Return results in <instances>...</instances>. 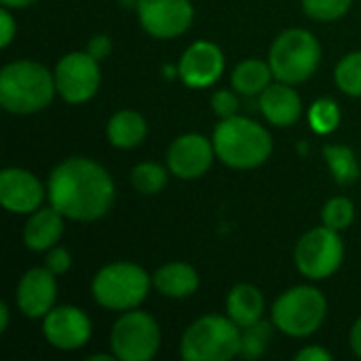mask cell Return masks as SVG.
Segmentation results:
<instances>
[{"mask_svg":"<svg viewBox=\"0 0 361 361\" xmlns=\"http://www.w3.org/2000/svg\"><path fill=\"white\" fill-rule=\"evenodd\" d=\"M152 286V277L133 262H112L99 269L91 281L95 302L110 311L137 309Z\"/></svg>","mask_w":361,"mask_h":361,"instance_id":"8992f818","label":"cell"},{"mask_svg":"<svg viewBox=\"0 0 361 361\" xmlns=\"http://www.w3.org/2000/svg\"><path fill=\"white\" fill-rule=\"evenodd\" d=\"M44 186L40 180L21 167H6L0 173V203L11 214H32L44 201Z\"/></svg>","mask_w":361,"mask_h":361,"instance_id":"9a60e30c","label":"cell"},{"mask_svg":"<svg viewBox=\"0 0 361 361\" xmlns=\"http://www.w3.org/2000/svg\"><path fill=\"white\" fill-rule=\"evenodd\" d=\"M55 87L57 95L68 104L89 102L102 82L99 61L87 51H72L63 55L55 66Z\"/></svg>","mask_w":361,"mask_h":361,"instance_id":"30bf717a","label":"cell"},{"mask_svg":"<svg viewBox=\"0 0 361 361\" xmlns=\"http://www.w3.org/2000/svg\"><path fill=\"white\" fill-rule=\"evenodd\" d=\"M87 53L93 55L97 61H104V59L112 53V40H110V36H106V34H95V36L89 40V44H87Z\"/></svg>","mask_w":361,"mask_h":361,"instance_id":"1f68e13d","label":"cell"},{"mask_svg":"<svg viewBox=\"0 0 361 361\" xmlns=\"http://www.w3.org/2000/svg\"><path fill=\"white\" fill-rule=\"evenodd\" d=\"M322 220L326 226L334 231H345L353 224L355 220V205L349 197H332L324 209H322Z\"/></svg>","mask_w":361,"mask_h":361,"instance_id":"83f0119b","label":"cell"},{"mask_svg":"<svg viewBox=\"0 0 361 361\" xmlns=\"http://www.w3.org/2000/svg\"><path fill=\"white\" fill-rule=\"evenodd\" d=\"M161 347V330L152 315L131 309L112 326L110 349L121 361H150Z\"/></svg>","mask_w":361,"mask_h":361,"instance_id":"9c48e42d","label":"cell"},{"mask_svg":"<svg viewBox=\"0 0 361 361\" xmlns=\"http://www.w3.org/2000/svg\"><path fill=\"white\" fill-rule=\"evenodd\" d=\"M8 322H11V311L8 305H0V334H4L8 330Z\"/></svg>","mask_w":361,"mask_h":361,"instance_id":"d590c367","label":"cell"},{"mask_svg":"<svg viewBox=\"0 0 361 361\" xmlns=\"http://www.w3.org/2000/svg\"><path fill=\"white\" fill-rule=\"evenodd\" d=\"M167 169L169 167H163V165L152 163V161L140 163L131 169V186L144 197L159 195L167 184V178H169Z\"/></svg>","mask_w":361,"mask_h":361,"instance_id":"cb8c5ba5","label":"cell"},{"mask_svg":"<svg viewBox=\"0 0 361 361\" xmlns=\"http://www.w3.org/2000/svg\"><path fill=\"white\" fill-rule=\"evenodd\" d=\"M241 351V328L222 315H203L192 322L180 341L186 361H231Z\"/></svg>","mask_w":361,"mask_h":361,"instance_id":"277c9868","label":"cell"},{"mask_svg":"<svg viewBox=\"0 0 361 361\" xmlns=\"http://www.w3.org/2000/svg\"><path fill=\"white\" fill-rule=\"evenodd\" d=\"M349 345H351V351L361 357V317L353 324L351 328V334H349Z\"/></svg>","mask_w":361,"mask_h":361,"instance_id":"e575fe53","label":"cell"},{"mask_svg":"<svg viewBox=\"0 0 361 361\" xmlns=\"http://www.w3.org/2000/svg\"><path fill=\"white\" fill-rule=\"evenodd\" d=\"M0 27H2V40H0V47H2V49H6V47L13 42L15 34H17V23H15L13 15H11V8H8V6H2V11H0Z\"/></svg>","mask_w":361,"mask_h":361,"instance_id":"d6a6232c","label":"cell"},{"mask_svg":"<svg viewBox=\"0 0 361 361\" xmlns=\"http://www.w3.org/2000/svg\"><path fill=\"white\" fill-rule=\"evenodd\" d=\"M309 125L315 133L319 135H330L338 129L341 125V108L334 99L330 97H322L317 102L311 104L309 112H307Z\"/></svg>","mask_w":361,"mask_h":361,"instance_id":"d4e9b609","label":"cell"},{"mask_svg":"<svg viewBox=\"0 0 361 361\" xmlns=\"http://www.w3.org/2000/svg\"><path fill=\"white\" fill-rule=\"evenodd\" d=\"M135 11L142 27L154 38L182 36L195 19L190 0H140Z\"/></svg>","mask_w":361,"mask_h":361,"instance_id":"8fae6325","label":"cell"},{"mask_svg":"<svg viewBox=\"0 0 361 361\" xmlns=\"http://www.w3.org/2000/svg\"><path fill=\"white\" fill-rule=\"evenodd\" d=\"M42 334L53 349L76 351L91 338V322L78 307H53L42 317Z\"/></svg>","mask_w":361,"mask_h":361,"instance_id":"7c38bea8","label":"cell"},{"mask_svg":"<svg viewBox=\"0 0 361 361\" xmlns=\"http://www.w3.org/2000/svg\"><path fill=\"white\" fill-rule=\"evenodd\" d=\"M216 157L233 169H256L273 152V137L269 129L247 116L220 118L214 129Z\"/></svg>","mask_w":361,"mask_h":361,"instance_id":"7a4b0ae2","label":"cell"},{"mask_svg":"<svg viewBox=\"0 0 361 361\" xmlns=\"http://www.w3.org/2000/svg\"><path fill=\"white\" fill-rule=\"evenodd\" d=\"M324 159L330 167V173L336 184L351 186L360 180L361 169L355 152L343 144H328L324 146Z\"/></svg>","mask_w":361,"mask_h":361,"instance_id":"603a6c76","label":"cell"},{"mask_svg":"<svg viewBox=\"0 0 361 361\" xmlns=\"http://www.w3.org/2000/svg\"><path fill=\"white\" fill-rule=\"evenodd\" d=\"M47 197L68 220L93 222L110 212L116 190L106 167L87 157H70L53 167Z\"/></svg>","mask_w":361,"mask_h":361,"instance_id":"6da1fadb","label":"cell"},{"mask_svg":"<svg viewBox=\"0 0 361 361\" xmlns=\"http://www.w3.org/2000/svg\"><path fill=\"white\" fill-rule=\"evenodd\" d=\"M116 360V355L112 353V355H91L89 357V361H112Z\"/></svg>","mask_w":361,"mask_h":361,"instance_id":"74e56055","label":"cell"},{"mask_svg":"<svg viewBox=\"0 0 361 361\" xmlns=\"http://www.w3.org/2000/svg\"><path fill=\"white\" fill-rule=\"evenodd\" d=\"M0 2H2V6H8V8H27L36 0H0Z\"/></svg>","mask_w":361,"mask_h":361,"instance_id":"8d00e7d4","label":"cell"},{"mask_svg":"<svg viewBox=\"0 0 361 361\" xmlns=\"http://www.w3.org/2000/svg\"><path fill=\"white\" fill-rule=\"evenodd\" d=\"M296 361H332V353L319 345H311L296 353Z\"/></svg>","mask_w":361,"mask_h":361,"instance_id":"836d02e7","label":"cell"},{"mask_svg":"<svg viewBox=\"0 0 361 361\" xmlns=\"http://www.w3.org/2000/svg\"><path fill=\"white\" fill-rule=\"evenodd\" d=\"M271 328H273V326H271L269 322H262V319H260L258 324H254V326L243 328V332H241V351H239V355L245 357V360H258V357H262L264 351H267V347H269L271 334H273Z\"/></svg>","mask_w":361,"mask_h":361,"instance_id":"4316f807","label":"cell"},{"mask_svg":"<svg viewBox=\"0 0 361 361\" xmlns=\"http://www.w3.org/2000/svg\"><path fill=\"white\" fill-rule=\"evenodd\" d=\"M271 78H275V74L271 70V63L252 57V59L241 61L233 70L231 85L241 95H260L271 85Z\"/></svg>","mask_w":361,"mask_h":361,"instance_id":"7402d4cb","label":"cell"},{"mask_svg":"<svg viewBox=\"0 0 361 361\" xmlns=\"http://www.w3.org/2000/svg\"><path fill=\"white\" fill-rule=\"evenodd\" d=\"M44 267L53 273V275H63L68 273V269L72 267V256L66 247H51L44 256Z\"/></svg>","mask_w":361,"mask_h":361,"instance_id":"4dcf8cb0","label":"cell"},{"mask_svg":"<svg viewBox=\"0 0 361 361\" xmlns=\"http://www.w3.org/2000/svg\"><path fill=\"white\" fill-rule=\"evenodd\" d=\"M345 260V243L338 231L330 226H315L307 231L294 250V262L300 275L311 281L332 277Z\"/></svg>","mask_w":361,"mask_h":361,"instance_id":"ba28073f","label":"cell"},{"mask_svg":"<svg viewBox=\"0 0 361 361\" xmlns=\"http://www.w3.org/2000/svg\"><path fill=\"white\" fill-rule=\"evenodd\" d=\"M212 110L220 118H231L239 110V97L231 89H220L212 95Z\"/></svg>","mask_w":361,"mask_h":361,"instance_id":"f546056e","label":"cell"},{"mask_svg":"<svg viewBox=\"0 0 361 361\" xmlns=\"http://www.w3.org/2000/svg\"><path fill=\"white\" fill-rule=\"evenodd\" d=\"M55 76L38 61L17 59L0 72V104L11 114H34L55 97Z\"/></svg>","mask_w":361,"mask_h":361,"instance_id":"3957f363","label":"cell"},{"mask_svg":"<svg viewBox=\"0 0 361 361\" xmlns=\"http://www.w3.org/2000/svg\"><path fill=\"white\" fill-rule=\"evenodd\" d=\"M63 220L66 216L53 205L32 212L23 226L25 247L30 252H49L51 247H55V243L63 235Z\"/></svg>","mask_w":361,"mask_h":361,"instance_id":"ac0fdd59","label":"cell"},{"mask_svg":"<svg viewBox=\"0 0 361 361\" xmlns=\"http://www.w3.org/2000/svg\"><path fill=\"white\" fill-rule=\"evenodd\" d=\"M336 87L351 97H361V51L347 53L334 70Z\"/></svg>","mask_w":361,"mask_h":361,"instance_id":"484cf974","label":"cell"},{"mask_svg":"<svg viewBox=\"0 0 361 361\" xmlns=\"http://www.w3.org/2000/svg\"><path fill=\"white\" fill-rule=\"evenodd\" d=\"M288 82H271L260 93V112L275 127H292L302 116V99Z\"/></svg>","mask_w":361,"mask_h":361,"instance_id":"e0dca14e","label":"cell"},{"mask_svg":"<svg viewBox=\"0 0 361 361\" xmlns=\"http://www.w3.org/2000/svg\"><path fill=\"white\" fill-rule=\"evenodd\" d=\"M55 277L47 267H34L23 273V277L17 283L15 300L17 309L30 317V319H40L44 317L57 300V283Z\"/></svg>","mask_w":361,"mask_h":361,"instance_id":"2e32d148","label":"cell"},{"mask_svg":"<svg viewBox=\"0 0 361 361\" xmlns=\"http://www.w3.org/2000/svg\"><path fill=\"white\" fill-rule=\"evenodd\" d=\"M269 63L279 82L300 85L317 72L322 63V44L313 32L290 27L273 40Z\"/></svg>","mask_w":361,"mask_h":361,"instance_id":"5b68a950","label":"cell"},{"mask_svg":"<svg viewBox=\"0 0 361 361\" xmlns=\"http://www.w3.org/2000/svg\"><path fill=\"white\" fill-rule=\"evenodd\" d=\"M273 326L292 336L307 338L315 334L328 315L326 296L313 286H296L286 290L273 305Z\"/></svg>","mask_w":361,"mask_h":361,"instance_id":"52a82bcc","label":"cell"},{"mask_svg":"<svg viewBox=\"0 0 361 361\" xmlns=\"http://www.w3.org/2000/svg\"><path fill=\"white\" fill-rule=\"evenodd\" d=\"M226 313L239 326L247 328L262 319L264 313V296L258 288L250 283L235 286L226 296Z\"/></svg>","mask_w":361,"mask_h":361,"instance_id":"ffe728a7","label":"cell"},{"mask_svg":"<svg viewBox=\"0 0 361 361\" xmlns=\"http://www.w3.org/2000/svg\"><path fill=\"white\" fill-rule=\"evenodd\" d=\"M148 125L146 118L135 110H118L110 116L106 125V135L114 148L129 150L146 140Z\"/></svg>","mask_w":361,"mask_h":361,"instance_id":"44dd1931","label":"cell"},{"mask_svg":"<svg viewBox=\"0 0 361 361\" xmlns=\"http://www.w3.org/2000/svg\"><path fill=\"white\" fill-rule=\"evenodd\" d=\"M224 72V53L212 40L192 42L178 61V76L186 87L205 89L220 80Z\"/></svg>","mask_w":361,"mask_h":361,"instance_id":"5bb4252c","label":"cell"},{"mask_svg":"<svg viewBox=\"0 0 361 361\" xmlns=\"http://www.w3.org/2000/svg\"><path fill=\"white\" fill-rule=\"evenodd\" d=\"M152 286L167 298H188L199 290V275L186 262L163 264L152 275Z\"/></svg>","mask_w":361,"mask_h":361,"instance_id":"d6986e66","label":"cell"},{"mask_svg":"<svg viewBox=\"0 0 361 361\" xmlns=\"http://www.w3.org/2000/svg\"><path fill=\"white\" fill-rule=\"evenodd\" d=\"M214 159V142L201 133H184L176 137L167 150V167L180 180H197L205 176Z\"/></svg>","mask_w":361,"mask_h":361,"instance_id":"4fadbf2b","label":"cell"},{"mask_svg":"<svg viewBox=\"0 0 361 361\" xmlns=\"http://www.w3.org/2000/svg\"><path fill=\"white\" fill-rule=\"evenodd\" d=\"M353 0H302V11L317 21H336L349 8Z\"/></svg>","mask_w":361,"mask_h":361,"instance_id":"f1b7e54d","label":"cell"}]
</instances>
